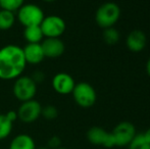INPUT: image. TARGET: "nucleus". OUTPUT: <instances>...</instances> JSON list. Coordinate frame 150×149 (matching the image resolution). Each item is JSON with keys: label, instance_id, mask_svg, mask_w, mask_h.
<instances>
[{"label": "nucleus", "instance_id": "obj_1", "mask_svg": "<svg viewBox=\"0 0 150 149\" xmlns=\"http://www.w3.org/2000/svg\"><path fill=\"white\" fill-rule=\"evenodd\" d=\"M26 66L22 47L8 44L0 48V80H16L23 75Z\"/></svg>", "mask_w": 150, "mask_h": 149}, {"label": "nucleus", "instance_id": "obj_2", "mask_svg": "<svg viewBox=\"0 0 150 149\" xmlns=\"http://www.w3.org/2000/svg\"><path fill=\"white\" fill-rule=\"evenodd\" d=\"M12 92L14 97L21 102L34 99L37 93V84L28 76H20L14 80L12 86Z\"/></svg>", "mask_w": 150, "mask_h": 149}, {"label": "nucleus", "instance_id": "obj_3", "mask_svg": "<svg viewBox=\"0 0 150 149\" xmlns=\"http://www.w3.org/2000/svg\"><path fill=\"white\" fill-rule=\"evenodd\" d=\"M120 16V8L113 2H106L97 9L95 20L100 28L106 29L112 27L119 20Z\"/></svg>", "mask_w": 150, "mask_h": 149}, {"label": "nucleus", "instance_id": "obj_4", "mask_svg": "<svg viewBox=\"0 0 150 149\" xmlns=\"http://www.w3.org/2000/svg\"><path fill=\"white\" fill-rule=\"evenodd\" d=\"M44 12L40 6L33 3L23 4L18 10V20L23 26H40L44 18Z\"/></svg>", "mask_w": 150, "mask_h": 149}, {"label": "nucleus", "instance_id": "obj_5", "mask_svg": "<svg viewBox=\"0 0 150 149\" xmlns=\"http://www.w3.org/2000/svg\"><path fill=\"white\" fill-rule=\"evenodd\" d=\"M71 94L76 103L83 108H89L96 102V91L87 82L76 84Z\"/></svg>", "mask_w": 150, "mask_h": 149}, {"label": "nucleus", "instance_id": "obj_6", "mask_svg": "<svg viewBox=\"0 0 150 149\" xmlns=\"http://www.w3.org/2000/svg\"><path fill=\"white\" fill-rule=\"evenodd\" d=\"M40 28L46 38H59L64 33L67 25L62 18L58 16H44Z\"/></svg>", "mask_w": 150, "mask_h": 149}, {"label": "nucleus", "instance_id": "obj_7", "mask_svg": "<svg viewBox=\"0 0 150 149\" xmlns=\"http://www.w3.org/2000/svg\"><path fill=\"white\" fill-rule=\"evenodd\" d=\"M42 105L35 99L22 102L18 110V119L25 124H31L36 121L41 117Z\"/></svg>", "mask_w": 150, "mask_h": 149}, {"label": "nucleus", "instance_id": "obj_8", "mask_svg": "<svg viewBox=\"0 0 150 149\" xmlns=\"http://www.w3.org/2000/svg\"><path fill=\"white\" fill-rule=\"evenodd\" d=\"M115 137V145L117 146H126L129 145L134 136L136 135V129L134 125L130 121H122L117 124V127L111 132Z\"/></svg>", "mask_w": 150, "mask_h": 149}, {"label": "nucleus", "instance_id": "obj_9", "mask_svg": "<svg viewBox=\"0 0 150 149\" xmlns=\"http://www.w3.org/2000/svg\"><path fill=\"white\" fill-rule=\"evenodd\" d=\"M75 80L67 73H58L52 79V87L56 93L60 95H67L73 92L75 88Z\"/></svg>", "mask_w": 150, "mask_h": 149}, {"label": "nucleus", "instance_id": "obj_10", "mask_svg": "<svg viewBox=\"0 0 150 149\" xmlns=\"http://www.w3.org/2000/svg\"><path fill=\"white\" fill-rule=\"evenodd\" d=\"M44 55L48 58H57L65 50L64 43L59 38H46L41 43Z\"/></svg>", "mask_w": 150, "mask_h": 149}, {"label": "nucleus", "instance_id": "obj_11", "mask_svg": "<svg viewBox=\"0 0 150 149\" xmlns=\"http://www.w3.org/2000/svg\"><path fill=\"white\" fill-rule=\"evenodd\" d=\"M23 52L27 64H39L45 58L41 43H28L23 48Z\"/></svg>", "mask_w": 150, "mask_h": 149}, {"label": "nucleus", "instance_id": "obj_12", "mask_svg": "<svg viewBox=\"0 0 150 149\" xmlns=\"http://www.w3.org/2000/svg\"><path fill=\"white\" fill-rule=\"evenodd\" d=\"M127 46L132 52H141L146 46V35L140 30H134L127 37Z\"/></svg>", "mask_w": 150, "mask_h": 149}, {"label": "nucleus", "instance_id": "obj_13", "mask_svg": "<svg viewBox=\"0 0 150 149\" xmlns=\"http://www.w3.org/2000/svg\"><path fill=\"white\" fill-rule=\"evenodd\" d=\"M108 132L100 127H92L87 132V139L93 145L104 146L106 142Z\"/></svg>", "mask_w": 150, "mask_h": 149}, {"label": "nucleus", "instance_id": "obj_14", "mask_svg": "<svg viewBox=\"0 0 150 149\" xmlns=\"http://www.w3.org/2000/svg\"><path fill=\"white\" fill-rule=\"evenodd\" d=\"M9 149H36V144L30 135L20 134L11 140Z\"/></svg>", "mask_w": 150, "mask_h": 149}, {"label": "nucleus", "instance_id": "obj_15", "mask_svg": "<svg viewBox=\"0 0 150 149\" xmlns=\"http://www.w3.org/2000/svg\"><path fill=\"white\" fill-rule=\"evenodd\" d=\"M24 38L28 43H41L44 36L40 26H31L25 28Z\"/></svg>", "mask_w": 150, "mask_h": 149}, {"label": "nucleus", "instance_id": "obj_16", "mask_svg": "<svg viewBox=\"0 0 150 149\" xmlns=\"http://www.w3.org/2000/svg\"><path fill=\"white\" fill-rule=\"evenodd\" d=\"M16 23L14 12L6 9H0V30L7 31L13 27Z\"/></svg>", "mask_w": 150, "mask_h": 149}, {"label": "nucleus", "instance_id": "obj_17", "mask_svg": "<svg viewBox=\"0 0 150 149\" xmlns=\"http://www.w3.org/2000/svg\"><path fill=\"white\" fill-rule=\"evenodd\" d=\"M13 123L6 117L5 113H0V140H4L10 135Z\"/></svg>", "mask_w": 150, "mask_h": 149}, {"label": "nucleus", "instance_id": "obj_18", "mask_svg": "<svg viewBox=\"0 0 150 149\" xmlns=\"http://www.w3.org/2000/svg\"><path fill=\"white\" fill-rule=\"evenodd\" d=\"M103 39H104L105 43L108 45H115L119 42L120 40V33L117 29L113 27H109V28L104 29V33H103Z\"/></svg>", "mask_w": 150, "mask_h": 149}, {"label": "nucleus", "instance_id": "obj_19", "mask_svg": "<svg viewBox=\"0 0 150 149\" xmlns=\"http://www.w3.org/2000/svg\"><path fill=\"white\" fill-rule=\"evenodd\" d=\"M149 144L147 143L143 134H136L132 141L129 143L130 149H147L149 147Z\"/></svg>", "mask_w": 150, "mask_h": 149}, {"label": "nucleus", "instance_id": "obj_20", "mask_svg": "<svg viewBox=\"0 0 150 149\" xmlns=\"http://www.w3.org/2000/svg\"><path fill=\"white\" fill-rule=\"evenodd\" d=\"M23 4H25V0H0V7L12 12L18 11Z\"/></svg>", "mask_w": 150, "mask_h": 149}, {"label": "nucleus", "instance_id": "obj_21", "mask_svg": "<svg viewBox=\"0 0 150 149\" xmlns=\"http://www.w3.org/2000/svg\"><path fill=\"white\" fill-rule=\"evenodd\" d=\"M41 115L45 119L48 121H52V119H55L58 117V110L56 108V106L51 105V104H48L42 107Z\"/></svg>", "mask_w": 150, "mask_h": 149}, {"label": "nucleus", "instance_id": "obj_22", "mask_svg": "<svg viewBox=\"0 0 150 149\" xmlns=\"http://www.w3.org/2000/svg\"><path fill=\"white\" fill-rule=\"evenodd\" d=\"M60 145H61V141L58 136H52L47 141V148L56 149V148L60 147Z\"/></svg>", "mask_w": 150, "mask_h": 149}, {"label": "nucleus", "instance_id": "obj_23", "mask_svg": "<svg viewBox=\"0 0 150 149\" xmlns=\"http://www.w3.org/2000/svg\"><path fill=\"white\" fill-rule=\"evenodd\" d=\"M32 79L35 81L36 84H39L40 82L44 81L45 79V76H44V73L41 72V71H36V72L33 73V76H32Z\"/></svg>", "mask_w": 150, "mask_h": 149}, {"label": "nucleus", "instance_id": "obj_24", "mask_svg": "<svg viewBox=\"0 0 150 149\" xmlns=\"http://www.w3.org/2000/svg\"><path fill=\"white\" fill-rule=\"evenodd\" d=\"M5 114L12 123H14V121L18 119V112H16V110H9V112H7Z\"/></svg>", "mask_w": 150, "mask_h": 149}, {"label": "nucleus", "instance_id": "obj_25", "mask_svg": "<svg viewBox=\"0 0 150 149\" xmlns=\"http://www.w3.org/2000/svg\"><path fill=\"white\" fill-rule=\"evenodd\" d=\"M143 135H144V137H145V139H146L147 143H148L149 145H150V128H149L148 130H147L146 132H145L144 134H143Z\"/></svg>", "mask_w": 150, "mask_h": 149}, {"label": "nucleus", "instance_id": "obj_26", "mask_svg": "<svg viewBox=\"0 0 150 149\" xmlns=\"http://www.w3.org/2000/svg\"><path fill=\"white\" fill-rule=\"evenodd\" d=\"M146 71H147V74H148L149 77H150V57H149L148 61H147V64H146Z\"/></svg>", "mask_w": 150, "mask_h": 149}, {"label": "nucleus", "instance_id": "obj_27", "mask_svg": "<svg viewBox=\"0 0 150 149\" xmlns=\"http://www.w3.org/2000/svg\"><path fill=\"white\" fill-rule=\"evenodd\" d=\"M42 1L47 2V3H51V2H54V1H55V0H42Z\"/></svg>", "mask_w": 150, "mask_h": 149}, {"label": "nucleus", "instance_id": "obj_28", "mask_svg": "<svg viewBox=\"0 0 150 149\" xmlns=\"http://www.w3.org/2000/svg\"><path fill=\"white\" fill-rule=\"evenodd\" d=\"M36 149H49V148H47V147H36Z\"/></svg>", "mask_w": 150, "mask_h": 149}, {"label": "nucleus", "instance_id": "obj_29", "mask_svg": "<svg viewBox=\"0 0 150 149\" xmlns=\"http://www.w3.org/2000/svg\"><path fill=\"white\" fill-rule=\"evenodd\" d=\"M56 149H67V148H64V147H61V146H60V147H58V148H56Z\"/></svg>", "mask_w": 150, "mask_h": 149}, {"label": "nucleus", "instance_id": "obj_30", "mask_svg": "<svg viewBox=\"0 0 150 149\" xmlns=\"http://www.w3.org/2000/svg\"><path fill=\"white\" fill-rule=\"evenodd\" d=\"M147 149H150V146H149V147H148V148H147Z\"/></svg>", "mask_w": 150, "mask_h": 149}, {"label": "nucleus", "instance_id": "obj_31", "mask_svg": "<svg viewBox=\"0 0 150 149\" xmlns=\"http://www.w3.org/2000/svg\"><path fill=\"white\" fill-rule=\"evenodd\" d=\"M0 9H1V7H0Z\"/></svg>", "mask_w": 150, "mask_h": 149}]
</instances>
